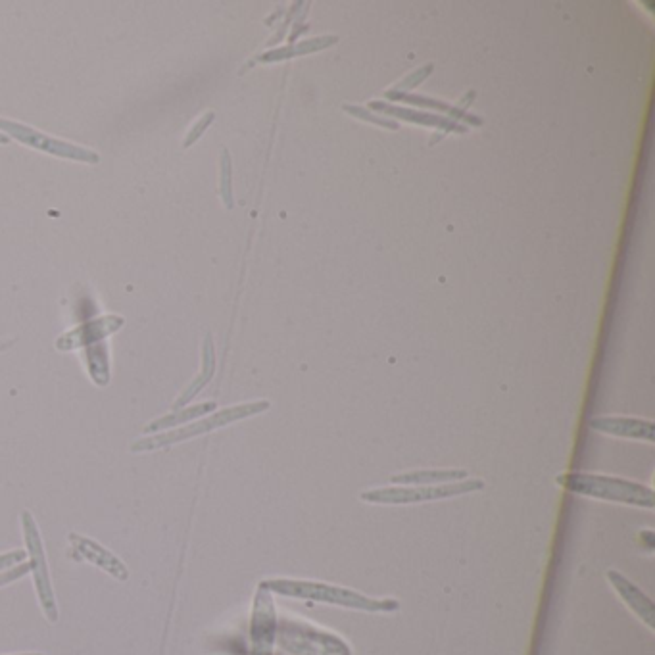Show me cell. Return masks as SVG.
Segmentation results:
<instances>
[{"label": "cell", "instance_id": "cell-1", "mask_svg": "<svg viewBox=\"0 0 655 655\" xmlns=\"http://www.w3.org/2000/svg\"><path fill=\"white\" fill-rule=\"evenodd\" d=\"M262 586L267 588L271 594L287 596L294 600H306V602H317L327 606L344 607L354 611H365V613H392L398 611L400 604L392 598H371L360 594L352 588H344L337 584L319 583V581H296V579H269L262 581Z\"/></svg>", "mask_w": 655, "mask_h": 655}, {"label": "cell", "instance_id": "cell-2", "mask_svg": "<svg viewBox=\"0 0 655 655\" xmlns=\"http://www.w3.org/2000/svg\"><path fill=\"white\" fill-rule=\"evenodd\" d=\"M556 483L563 490L590 500H602L648 511H654L655 508L654 488L634 483L631 479L600 473H563L556 477Z\"/></svg>", "mask_w": 655, "mask_h": 655}, {"label": "cell", "instance_id": "cell-3", "mask_svg": "<svg viewBox=\"0 0 655 655\" xmlns=\"http://www.w3.org/2000/svg\"><path fill=\"white\" fill-rule=\"evenodd\" d=\"M483 479H463L458 483L446 485H419V486H385V488H371L360 494L362 502L375 504V506H408V504H425L437 500H450L465 494H473L485 488Z\"/></svg>", "mask_w": 655, "mask_h": 655}, {"label": "cell", "instance_id": "cell-4", "mask_svg": "<svg viewBox=\"0 0 655 655\" xmlns=\"http://www.w3.org/2000/svg\"><path fill=\"white\" fill-rule=\"evenodd\" d=\"M269 406L271 404L267 400H258V402H248V404H239V406H233V408H225V410H219L214 415L195 421V423H191V425H187L183 429H175L170 433L141 438V440L133 442L131 452H152V450H160V448H166V446L183 442V440H191V438L212 433V431L221 429V427H227V425H231L235 421H241L246 417L267 412Z\"/></svg>", "mask_w": 655, "mask_h": 655}, {"label": "cell", "instance_id": "cell-5", "mask_svg": "<svg viewBox=\"0 0 655 655\" xmlns=\"http://www.w3.org/2000/svg\"><path fill=\"white\" fill-rule=\"evenodd\" d=\"M277 638L281 648L292 655H352L350 646L337 634L292 619L279 623Z\"/></svg>", "mask_w": 655, "mask_h": 655}, {"label": "cell", "instance_id": "cell-6", "mask_svg": "<svg viewBox=\"0 0 655 655\" xmlns=\"http://www.w3.org/2000/svg\"><path fill=\"white\" fill-rule=\"evenodd\" d=\"M22 529H24L27 558H29L27 563H29V571H33V581H35L39 602H41L45 617L49 619L50 623H56L58 621V606H56L52 583H50L49 563H47V556H45V546H43V538L39 533L37 521L33 519V515L29 511L22 513Z\"/></svg>", "mask_w": 655, "mask_h": 655}, {"label": "cell", "instance_id": "cell-7", "mask_svg": "<svg viewBox=\"0 0 655 655\" xmlns=\"http://www.w3.org/2000/svg\"><path fill=\"white\" fill-rule=\"evenodd\" d=\"M277 629H279V619H277L273 596L267 588L258 584L254 607H252V621H250V642H252L250 655H273Z\"/></svg>", "mask_w": 655, "mask_h": 655}, {"label": "cell", "instance_id": "cell-8", "mask_svg": "<svg viewBox=\"0 0 655 655\" xmlns=\"http://www.w3.org/2000/svg\"><path fill=\"white\" fill-rule=\"evenodd\" d=\"M0 129H4L6 133H10L12 137H16L24 145L33 146L37 150L50 152V154H56L60 158H72V160H79V162H85V164H97L98 162V156L95 152H91L87 148H81V146L70 145V143H62V141L50 139L47 135L39 133L37 129L25 127V125H20V123L0 120Z\"/></svg>", "mask_w": 655, "mask_h": 655}, {"label": "cell", "instance_id": "cell-9", "mask_svg": "<svg viewBox=\"0 0 655 655\" xmlns=\"http://www.w3.org/2000/svg\"><path fill=\"white\" fill-rule=\"evenodd\" d=\"M590 429H594V431H598L602 435H607V437L654 442V423L648 421V419L604 415V417H594L590 421Z\"/></svg>", "mask_w": 655, "mask_h": 655}, {"label": "cell", "instance_id": "cell-10", "mask_svg": "<svg viewBox=\"0 0 655 655\" xmlns=\"http://www.w3.org/2000/svg\"><path fill=\"white\" fill-rule=\"evenodd\" d=\"M70 542H72L75 552L81 558L87 559L93 565H97L102 571H106L108 575H112L114 579H118V581H127L129 579L127 565L116 554H112L110 550H106L104 546H100L97 540L87 538L83 534L72 533L70 534Z\"/></svg>", "mask_w": 655, "mask_h": 655}, {"label": "cell", "instance_id": "cell-11", "mask_svg": "<svg viewBox=\"0 0 655 655\" xmlns=\"http://www.w3.org/2000/svg\"><path fill=\"white\" fill-rule=\"evenodd\" d=\"M607 581L613 586L617 596L625 602V606L629 607L632 613L650 631H654V604H652V600L636 584L632 583L631 579H627L623 573H619L615 569L607 571Z\"/></svg>", "mask_w": 655, "mask_h": 655}, {"label": "cell", "instance_id": "cell-12", "mask_svg": "<svg viewBox=\"0 0 655 655\" xmlns=\"http://www.w3.org/2000/svg\"><path fill=\"white\" fill-rule=\"evenodd\" d=\"M122 325V317H100L97 321H91V323L75 329L72 333L60 337L56 340V346H58V350H73L79 346H87V344H93V342H98V340L116 333Z\"/></svg>", "mask_w": 655, "mask_h": 655}, {"label": "cell", "instance_id": "cell-13", "mask_svg": "<svg viewBox=\"0 0 655 655\" xmlns=\"http://www.w3.org/2000/svg\"><path fill=\"white\" fill-rule=\"evenodd\" d=\"M373 110L383 112L385 116H394L400 118L404 122L417 123V125H429V127H438L442 133H450V131H458V133H465L467 127L460 125L458 122H452L450 118L444 116H437V114H425V112H415V110H408L402 106H392L387 102L381 100H371L369 104Z\"/></svg>", "mask_w": 655, "mask_h": 655}, {"label": "cell", "instance_id": "cell-14", "mask_svg": "<svg viewBox=\"0 0 655 655\" xmlns=\"http://www.w3.org/2000/svg\"><path fill=\"white\" fill-rule=\"evenodd\" d=\"M469 477L467 469H419V471H406L392 475V485L419 486V485H446L458 483Z\"/></svg>", "mask_w": 655, "mask_h": 655}, {"label": "cell", "instance_id": "cell-15", "mask_svg": "<svg viewBox=\"0 0 655 655\" xmlns=\"http://www.w3.org/2000/svg\"><path fill=\"white\" fill-rule=\"evenodd\" d=\"M337 41H339V37H335V35H325V37L306 39V41L294 43L291 47H283V49L266 52V54L258 56V62H279V60H287V58H294V56L312 54V52H317V50L333 47Z\"/></svg>", "mask_w": 655, "mask_h": 655}, {"label": "cell", "instance_id": "cell-16", "mask_svg": "<svg viewBox=\"0 0 655 655\" xmlns=\"http://www.w3.org/2000/svg\"><path fill=\"white\" fill-rule=\"evenodd\" d=\"M214 373H216V352H214L212 337L208 335L204 340V348H202V371L196 377L195 383L179 396V400L175 402V408H181V406L189 404L196 394L212 381Z\"/></svg>", "mask_w": 655, "mask_h": 655}, {"label": "cell", "instance_id": "cell-17", "mask_svg": "<svg viewBox=\"0 0 655 655\" xmlns=\"http://www.w3.org/2000/svg\"><path fill=\"white\" fill-rule=\"evenodd\" d=\"M214 410H216V402H204V404H198V406L181 410V412L170 413V415H164V417L154 419L152 423H148L145 427V433H158L162 429L175 427L179 423H185V421H191V419H198V417L214 412Z\"/></svg>", "mask_w": 655, "mask_h": 655}, {"label": "cell", "instance_id": "cell-18", "mask_svg": "<svg viewBox=\"0 0 655 655\" xmlns=\"http://www.w3.org/2000/svg\"><path fill=\"white\" fill-rule=\"evenodd\" d=\"M433 70H435V64H425V66H421V68H417L415 72L410 73L408 77H404L400 83H396L392 89H389V91H394V93H408L410 89H415L417 85H421L431 73H433Z\"/></svg>", "mask_w": 655, "mask_h": 655}, {"label": "cell", "instance_id": "cell-19", "mask_svg": "<svg viewBox=\"0 0 655 655\" xmlns=\"http://www.w3.org/2000/svg\"><path fill=\"white\" fill-rule=\"evenodd\" d=\"M344 112H348L350 116H354L356 120H362V122L375 123V125H381V127H387V129H398V123L390 122L389 118H383V116H377L373 112H369L367 108H362V106H344Z\"/></svg>", "mask_w": 655, "mask_h": 655}, {"label": "cell", "instance_id": "cell-20", "mask_svg": "<svg viewBox=\"0 0 655 655\" xmlns=\"http://www.w3.org/2000/svg\"><path fill=\"white\" fill-rule=\"evenodd\" d=\"M221 198L227 208H233V191H231V158L229 152L223 150L221 156Z\"/></svg>", "mask_w": 655, "mask_h": 655}, {"label": "cell", "instance_id": "cell-21", "mask_svg": "<svg viewBox=\"0 0 655 655\" xmlns=\"http://www.w3.org/2000/svg\"><path fill=\"white\" fill-rule=\"evenodd\" d=\"M27 573H29V563H25V561L24 563H18V565L10 567L6 573H0V586L14 583V581H18V579L25 577Z\"/></svg>", "mask_w": 655, "mask_h": 655}, {"label": "cell", "instance_id": "cell-22", "mask_svg": "<svg viewBox=\"0 0 655 655\" xmlns=\"http://www.w3.org/2000/svg\"><path fill=\"white\" fill-rule=\"evenodd\" d=\"M25 558H27V552H24V550H12L8 554H2L0 556V571L10 569V567H14L18 563H24Z\"/></svg>", "mask_w": 655, "mask_h": 655}, {"label": "cell", "instance_id": "cell-23", "mask_svg": "<svg viewBox=\"0 0 655 655\" xmlns=\"http://www.w3.org/2000/svg\"><path fill=\"white\" fill-rule=\"evenodd\" d=\"M212 120H214V112H208L200 122L196 123L195 127H193V131H191V135H189V139L185 141V145H193L195 143L196 139L200 137V133L208 127V123H212Z\"/></svg>", "mask_w": 655, "mask_h": 655}, {"label": "cell", "instance_id": "cell-24", "mask_svg": "<svg viewBox=\"0 0 655 655\" xmlns=\"http://www.w3.org/2000/svg\"><path fill=\"white\" fill-rule=\"evenodd\" d=\"M473 100H475V91H467V93L463 95V98H461L460 102H458V106H456V108L465 114V110L471 106V102H473Z\"/></svg>", "mask_w": 655, "mask_h": 655}, {"label": "cell", "instance_id": "cell-25", "mask_svg": "<svg viewBox=\"0 0 655 655\" xmlns=\"http://www.w3.org/2000/svg\"><path fill=\"white\" fill-rule=\"evenodd\" d=\"M640 538L644 540V546L648 552H654L655 550V534L652 531H642L640 533Z\"/></svg>", "mask_w": 655, "mask_h": 655}, {"label": "cell", "instance_id": "cell-26", "mask_svg": "<svg viewBox=\"0 0 655 655\" xmlns=\"http://www.w3.org/2000/svg\"><path fill=\"white\" fill-rule=\"evenodd\" d=\"M6 141H8V139H6V135H2V133H0V143H6Z\"/></svg>", "mask_w": 655, "mask_h": 655}, {"label": "cell", "instance_id": "cell-27", "mask_svg": "<svg viewBox=\"0 0 655 655\" xmlns=\"http://www.w3.org/2000/svg\"><path fill=\"white\" fill-rule=\"evenodd\" d=\"M18 655H45V654H18Z\"/></svg>", "mask_w": 655, "mask_h": 655}]
</instances>
